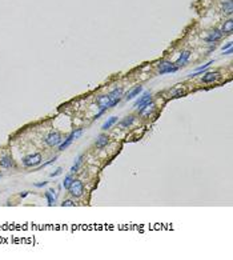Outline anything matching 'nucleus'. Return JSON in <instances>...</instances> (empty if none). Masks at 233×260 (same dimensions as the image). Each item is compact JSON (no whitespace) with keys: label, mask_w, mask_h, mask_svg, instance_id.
I'll return each mask as SVG.
<instances>
[{"label":"nucleus","mask_w":233,"mask_h":260,"mask_svg":"<svg viewBox=\"0 0 233 260\" xmlns=\"http://www.w3.org/2000/svg\"><path fill=\"white\" fill-rule=\"evenodd\" d=\"M22 163L27 168H36V167H39V165L43 163V155L40 152L31 154V155H28V156L23 157Z\"/></svg>","instance_id":"nucleus-1"},{"label":"nucleus","mask_w":233,"mask_h":260,"mask_svg":"<svg viewBox=\"0 0 233 260\" xmlns=\"http://www.w3.org/2000/svg\"><path fill=\"white\" fill-rule=\"evenodd\" d=\"M157 69L160 75H165V73H175L176 71H178V67L175 66V63L164 60V62H160L157 64Z\"/></svg>","instance_id":"nucleus-2"},{"label":"nucleus","mask_w":233,"mask_h":260,"mask_svg":"<svg viewBox=\"0 0 233 260\" xmlns=\"http://www.w3.org/2000/svg\"><path fill=\"white\" fill-rule=\"evenodd\" d=\"M44 141L48 147H57L63 141V137H62V135H60V132H57V131H51V132L45 136Z\"/></svg>","instance_id":"nucleus-3"},{"label":"nucleus","mask_w":233,"mask_h":260,"mask_svg":"<svg viewBox=\"0 0 233 260\" xmlns=\"http://www.w3.org/2000/svg\"><path fill=\"white\" fill-rule=\"evenodd\" d=\"M68 192L72 195L73 198H80L84 194V184H83V181L82 180H75V179H73L72 184H71V187L68 188Z\"/></svg>","instance_id":"nucleus-4"},{"label":"nucleus","mask_w":233,"mask_h":260,"mask_svg":"<svg viewBox=\"0 0 233 260\" xmlns=\"http://www.w3.org/2000/svg\"><path fill=\"white\" fill-rule=\"evenodd\" d=\"M148 100H152V93H151V91H145V92H143L141 95L137 96V100L135 102L133 107L137 110V108H139L141 104L145 103V102H148Z\"/></svg>","instance_id":"nucleus-5"},{"label":"nucleus","mask_w":233,"mask_h":260,"mask_svg":"<svg viewBox=\"0 0 233 260\" xmlns=\"http://www.w3.org/2000/svg\"><path fill=\"white\" fill-rule=\"evenodd\" d=\"M221 38H222V32L220 31V29H212V31L208 33L207 38H205V42L207 43H216V42H218Z\"/></svg>","instance_id":"nucleus-6"},{"label":"nucleus","mask_w":233,"mask_h":260,"mask_svg":"<svg viewBox=\"0 0 233 260\" xmlns=\"http://www.w3.org/2000/svg\"><path fill=\"white\" fill-rule=\"evenodd\" d=\"M0 167L2 168H15V160L12 159V156L9 155H5V156L0 157Z\"/></svg>","instance_id":"nucleus-7"},{"label":"nucleus","mask_w":233,"mask_h":260,"mask_svg":"<svg viewBox=\"0 0 233 260\" xmlns=\"http://www.w3.org/2000/svg\"><path fill=\"white\" fill-rule=\"evenodd\" d=\"M144 91V88H143V86H135V87H132L129 91L127 92V95H125V99L127 100H132V99H135V97H137L140 95L141 92Z\"/></svg>","instance_id":"nucleus-8"},{"label":"nucleus","mask_w":233,"mask_h":260,"mask_svg":"<svg viewBox=\"0 0 233 260\" xmlns=\"http://www.w3.org/2000/svg\"><path fill=\"white\" fill-rule=\"evenodd\" d=\"M73 140H75V135H73V131H72V132H71V133L68 135V136H67L65 139H64V140L62 141V143H60L59 146H57V150H59V151H64V150H67V148H68V147L71 146V144H72V141H73Z\"/></svg>","instance_id":"nucleus-9"},{"label":"nucleus","mask_w":233,"mask_h":260,"mask_svg":"<svg viewBox=\"0 0 233 260\" xmlns=\"http://www.w3.org/2000/svg\"><path fill=\"white\" fill-rule=\"evenodd\" d=\"M189 56H191V52H189V51L181 52L180 56H178V59L176 60V62H175V66H177L178 68H180V67H183V66H185V64H187V62L189 60Z\"/></svg>","instance_id":"nucleus-10"},{"label":"nucleus","mask_w":233,"mask_h":260,"mask_svg":"<svg viewBox=\"0 0 233 260\" xmlns=\"http://www.w3.org/2000/svg\"><path fill=\"white\" fill-rule=\"evenodd\" d=\"M108 141H109V140H108V136H107V135L100 133L99 136H97L96 141H95V146H96V148H99V150H103L104 147H107Z\"/></svg>","instance_id":"nucleus-11"},{"label":"nucleus","mask_w":233,"mask_h":260,"mask_svg":"<svg viewBox=\"0 0 233 260\" xmlns=\"http://www.w3.org/2000/svg\"><path fill=\"white\" fill-rule=\"evenodd\" d=\"M44 198L47 199V201H48V205H49V207H52V205L56 203L57 194H56V191H53V190H47L45 194H44Z\"/></svg>","instance_id":"nucleus-12"},{"label":"nucleus","mask_w":233,"mask_h":260,"mask_svg":"<svg viewBox=\"0 0 233 260\" xmlns=\"http://www.w3.org/2000/svg\"><path fill=\"white\" fill-rule=\"evenodd\" d=\"M218 79H220V73L218 72H208L202 76V82L204 83H213Z\"/></svg>","instance_id":"nucleus-13"},{"label":"nucleus","mask_w":233,"mask_h":260,"mask_svg":"<svg viewBox=\"0 0 233 260\" xmlns=\"http://www.w3.org/2000/svg\"><path fill=\"white\" fill-rule=\"evenodd\" d=\"M109 102H111V99H109V96L108 95H100L96 99V103H97V106H99V108H104V107L108 108ZM108 110H109V108H108Z\"/></svg>","instance_id":"nucleus-14"},{"label":"nucleus","mask_w":233,"mask_h":260,"mask_svg":"<svg viewBox=\"0 0 233 260\" xmlns=\"http://www.w3.org/2000/svg\"><path fill=\"white\" fill-rule=\"evenodd\" d=\"M117 120H119V119H117V116H111V117H108L105 123H104L103 126H101V130H104V131L109 130V128L112 127L113 124H116V123H117Z\"/></svg>","instance_id":"nucleus-15"},{"label":"nucleus","mask_w":233,"mask_h":260,"mask_svg":"<svg viewBox=\"0 0 233 260\" xmlns=\"http://www.w3.org/2000/svg\"><path fill=\"white\" fill-rule=\"evenodd\" d=\"M232 31H233V20L229 19L224 23V25H222V28H221V32H222V35H224V33H232Z\"/></svg>","instance_id":"nucleus-16"},{"label":"nucleus","mask_w":233,"mask_h":260,"mask_svg":"<svg viewBox=\"0 0 233 260\" xmlns=\"http://www.w3.org/2000/svg\"><path fill=\"white\" fill-rule=\"evenodd\" d=\"M211 64H213V60H211V62H208L207 64H204V66H200V67H197L195 72H192L191 75H188V77H193V76H197V75H200V73L202 72V71H204V69H207L208 67L211 66Z\"/></svg>","instance_id":"nucleus-17"},{"label":"nucleus","mask_w":233,"mask_h":260,"mask_svg":"<svg viewBox=\"0 0 233 260\" xmlns=\"http://www.w3.org/2000/svg\"><path fill=\"white\" fill-rule=\"evenodd\" d=\"M133 123H135V116H132V115H129V116L124 117V119L120 121V126L123 127V128H128V127L132 126Z\"/></svg>","instance_id":"nucleus-18"},{"label":"nucleus","mask_w":233,"mask_h":260,"mask_svg":"<svg viewBox=\"0 0 233 260\" xmlns=\"http://www.w3.org/2000/svg\"><path fill=\"white\" fill-rule=\"evenodd\" d=\"M83 163V155H79L76 159V161H75V164L71 167V174H76V172H79V168H80V165H82Z\"/></svg>","instance_id":"nucleus-19"},{"label":"nucleus","mask_w":233,"mask_h":260,"mask_svg":"<svg viewBox=\"0 0 233 260\" xmlns=\"http://www.w3.org/2000/svg\"><path fill=\"white\" fill-rule=\"evenodd\" d=\"M123 92H124V89L121 88V87H119V88H115L113 91H111V92L108 93V96H109V99L112 100V99H116V97H120L123 95Z\"/></svg>","instance_id":"nucleus-20"},{"label":"nucleus","mask_w":233,"mask_h":260,"mask_svg":"<svg viewBox=\"0 0 233 260\" xmlns=\"http://www.w3.org/2000/svg\"><path fill=\"white\" fill-rule=\"evenodd\" d=\"M222 12L231 15L233 12V7H232V0H227V2L222 3Z\"/></svg>","instance_id":"nucleus-21"},{"label":"nucleus","mask_w":233,"mask_h":260,"mask_svg":"<svg viewBox=\"0 0 233 260\" xmlns=\"http://www.w3.org/2000/svg\"><path fill=\"white\" fill-rule=\"evenodd\" d=\"M72 181H73L72 174H68L65 177H64V181H63L62 187H64V190H68V188L71 187V184H72Z\"/></svg>","instance_id":"nucleus-22"},{"label":"nucleus","mask_w":233,"mask_h":260,"mask_svg":"<svg viewBox=\"0 0 233 260\" xmlns=\"http://www.w3.org/2000/svg\"><path fill=\"white\" fill-rule=\"evenodd\" d=\"M56 160H57V156H53L52 159H49V160H48V161H45V163H42V164H40V165H39V167H36V168H35V170H36V171H40V170H43V168H45V167H48V165H51V164H53V163H55V161H56Z\"/></svg>","instance_id":"nucleus-23"},{"label":"nucleus","mask_w":233,"mask_h":260,"mask_svg":"<svg viewBox=\"0 0 233 260\" xmlns=\"http://www.w3.org/2000/svg\"><path fill=\"white\" fill-rule=\"evenodd\" d=\"M75 201L73 200H71V199H68V200H64L63 203H62V207H75Z\"/></svg>","instance_id":"nucleus-24"},{"label":"nucleus","mask_w":233,"mask_h":260,"mask_svg":"<svg viewBox=\"0 0 233 260\" xmlns=\"http://www.w3.org/2000/svg\"><path fill=\"white\" fill-rule=\"evenodd\" d=\"M62 172H63V168H57V170L55 172H52L49 176L51 177H56V176H59V175H62Z\"/></svg>","instance_id":"nucleus-25"},{"label":"nucleus","mask_w":233,"mask_h":260,"mask_svg":"<svg viewBox=\"0 0 233 260\" xmlns=\"http://www.w3.org/2000/svg\"><path fill=\"white\" fill-rule=\"evenodd\" d=\"M184 93H185V92H184L183 89H176V91L173 92V95H172V96H173V97H178V96H183Z\"/></svg>","instance_id":"nucleus-26"},{"label":"nucleus","mask_w":233,"mask_h":260,"mask_svg":"<svg viewBox=\"0 0 233 260\" xmlns=\"http://www.w3.org/2000/svg\"><path fill=\"white\" fill-rule=\"evenodd\" d=\"M47 183H48V181H42V183H35L33 185H35L36 188H42V187H45Z\"/></svg>","instance_id":"nucleus-27"},{"label":"nucleus","mask_w":233,"mask_h":260,"mask_svg":"<svg viewBox=\"0 0 233 260\" xmlns=\"http://www.w3.org/2000/svg\"><path fill=\"white\" fill-rule=\"evenodd\" d=\"M229 48H232V42H229L227 43L224 47H222V51H225V49H229Z\"/></svg>","instance_id":"nucleus-28"},{"label":"nucleus","mask_w":233,"mask_h":260,"mask_svg":"<svg viewBox=\"0 0 233 260\" xmlns=\"http://www.w3.org/2000/svg\"><path fill=\"white\" fill-rule=\"evenodd\" d=\"M28 194H29V192H27V191H24V192H23V194H22V192H20V195H19V196H20V198H25Z\"/></svg>","instance_id":"nucleus-29"},{"label":"nucleus","mask_w":233,"mask_h":260,"mask_svg":"<svg viewBox=\"0 0 233 260\" xmlns=\"http://www.w3.org/2000/svg\"><path fill=\"white\" fill-rule=\"evenodd\" d=\"M215 48H216V46L213 44V46H211V48H209V51L208 52H212V51H215Z\"/></svg>","instance_id":"nucleus-30"},{"label":"nucleus","mask_w":233,"mask_h":260,"mask_svg":"<svg viewBox=\"0 0 233 260\" xmlns=\"http://www.w3.org/2000/svg\"><path fill=\"white\" fill-rule=\"evenodd\" d=\"M0 176H2V172H0Z\"/></svg>","instance_id":"nucleus-31"}]
</instances>
